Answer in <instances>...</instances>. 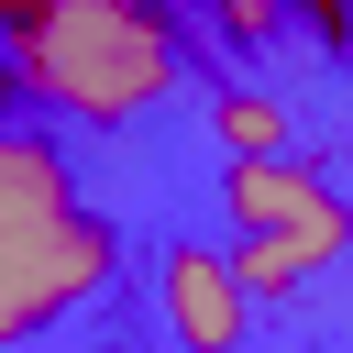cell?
Wrapping results in <instances>:
<instances>
[{"label":"cell","instance_id":"1","mask_svg":"<svg viewBox=\"0 0 353 353\" xmlns=\"http://www.w3.org/2000/svg\"><path fill=\"white\" fill-rule=\"evenodd\" d=\"M0 33L11 99L55 132H132L199 66V22L176 0H0Z\"/></svg>","mask_w":353,"mask_h":353},{"label":"cell","instance_id":"2","mask_svg":"<svg viewBox=\"0 0 353 353\" xmlns=\"http://www.w3.org/2000/svg\"><path fill=\"white\" fill-rule=\"evenodd\" d=\"M110 287H121V232L77 199L66 132L11 110V132H0V342L33 353L55 320L99 309Z\"/></svg>","mask_w":353,"mask_h":353},{"label":"cell","instance_id":"3","mask_svg":"<svg viewBox=\"0 0 353 353\" xmlns=\"http://www.w3.org/2000/svg\"><path fill=\"white\" fill-rule=\"evenodd\" d=\"M221 221H232V265L265 309H287L320 265L353 254V199L309 154H232L221 165Z\"/></svg>","mask_w":353,"mask_h":353},{"label":"cell","instance_id":"4","mask_svg":"<svg viewBox=\"0 0 353 353\" xmlns=\"http://www.w3.org/2000/svg\"><path fill=\"white\" fill-rule=\"evenodd\" d=\"M143 298H154V331H165V353H254V287H243V265H232V243H154V265H143Z\"/></svg>","mask_w":353,"mask_h":353},{"label":"cell","instance_id":"5","mask_svg":"<svg viewBox=\"0 0 353 353\" xmlns=\"http://www.w3.org/2000/svg\"><path fill=\"white\" fill-rule=\"evenodd\" d=\"M210 132H221V154H287V99L232 77V88H210Z\"/></svg>","mask_w":353,"mask_h":353},{"label":"cell","instance_id":"6","mask_svg":"<svg viewBox=\"0 0 353 353\" xmlns=\"http://www.w3.org/2000/svg\"><path fill=\"white\" fill-rule=\"evenodd\" d=\"M287 22H298V0H199V33L232 44V55H265Z\"/></svg>","mask_w":353,"mask_h":353}]
</instances>
